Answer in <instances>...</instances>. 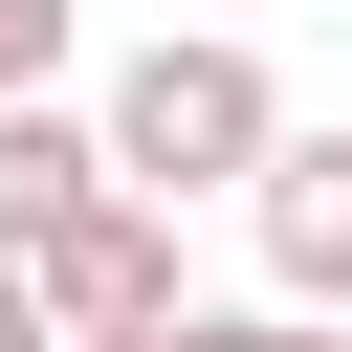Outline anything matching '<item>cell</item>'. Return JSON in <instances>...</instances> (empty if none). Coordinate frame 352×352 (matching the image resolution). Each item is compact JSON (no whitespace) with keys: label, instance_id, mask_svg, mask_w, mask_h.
I'll list each match as a JSON object with an SVG mask.
<instances>
[{"label":"cell","instance_id":"cell-8","mask_svg":"<svg viewBox=\"0 0 352 352\" xmlns=\"http://www.w3.org/2000/svg\"><path fill=\"white\" fill-rule=\"evenodd\" d=\"M66 352H198V308H176V330H66Z\"/></svg>","mask_w":352,"mask_h":352},{"label":"cell","instance_id":"cell-2","mask_svg":"<svg viewBox=\"0 0 352 352\" xmlns=\"http://www.w3.org/2000/svg\"><path fill=\"white\" fill-rule=\"evenodd\" d=\"M44 308H66V330H176V198L110 176V198L44 242Z\"/></svg>","mask_w":352,"mask_h":352},{"label":"cell","instance_id":"cell-5","mask_svg":"<svg viewBox=\"0 0 352 352\" xmlns=\"http://www.w3.org/2000/svg\"><path fill=\"white\" fill-rule=\"evenodd\" d=\"M198 352H352L330 308H198Z\"/></svg>","mask_w":352,"mask_h":352},{"label":"cell","instance_id":"cell-1","mask_svg":"<svg viewBox=\"0 0 352 352\" xmlns=\"http://www.w3.org/2000/svg\"><path fill=\"white\" fill-rule=\"evenodd\" d=\"M88 132H110L132 198H242V176L286 154V88H264V44H132Z\"/></svg>","mask_w":352,"mask_h":352},{"label":"cell","instance_id":"cell-3","mask_svg":"<svg viewBox=\"0 0 352 352\" xmlns=\"http://www.w3.org/2000/svg\"><path fill=\"white\" fill-rule=\"evenodd\" d=\"M242 220H264V286L352 330V132H286V154L242 176Z\"/></svg>","mask_w":352,"mask_h":352},{"label":"cell","instance_id":"cell-7","mask_svg":"<svg viewBox=\"0 0 352 352\" xmlns=\"http://www.w3.org/2000/svg\"><path fill=\"white\" fill-rule=\"evenodd\" d=\"M0 352H66V308H44V264H0Z\"/></svg>","mask_w":352,"mask_h":352},{"label":"cell","instance_id":"cell-6","mask_svg":"<svg viewBox=\"0 0 352 352\" xmlns=\"http://www.w3.org/2000/svg\"><path fill=\"white\" fill-rule=\"evenodd\" d=\"M44 66H66V0H0V110H22Z\"/></svg>","mask_w":352,"mask_h":352},{"label":"cell","instance_id":"cell-4","mask_svg":"<svg viewBox=\"0 0 352 352\" xmlns=\"http://www.w3.org/2000/svg\"><path fill=\"white\" fill-rule=\"evenodd\" d=\"M88 198H110V132H88L66 88H22V110H0V264H44Z\"/></svg>","mask_w":352,"mask_h":352}]
</instances>
